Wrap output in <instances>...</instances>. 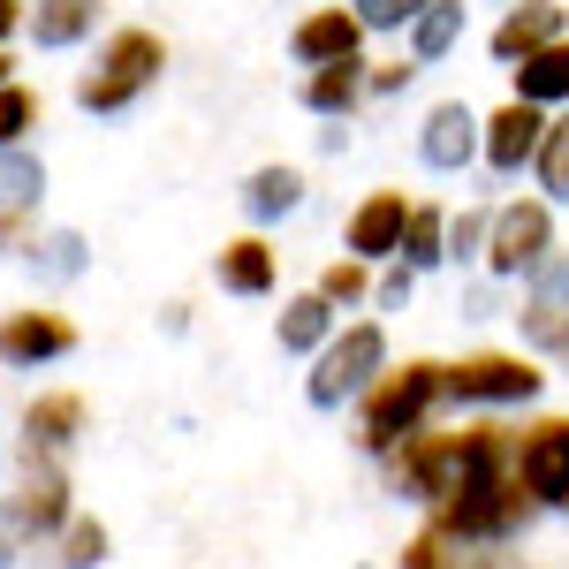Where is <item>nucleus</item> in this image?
I'll return each instance as SVG.
<instances>
[{
	"mask_svg": "<svg viewBox=\"0 0 569 569\" xmlns=\"http://www.w3.org/2000/svg\"><path fill=\"white\" fill-rule=\"evenodd\" d=\"M61 525H69V479L53 463H39L8 493V539H61Z\"/></svg>",
	"mask_w": 569,
	"mask_h": 569,
	"instance_id": "11",
	"label": "nucleus"
},
{
	"mask_svg": "<svg viewBox=\"0 0 569 569\" xmlns=\"http://www.w3.org/2000/svg\"><path fill=\"white\" fill-rule=\"evenodd\" d=\"M23 130H39V91L0 84V152H23Z\"/></svg>",
	"mask_w": 569,
	"mask_h": 569,
	"instance_id": "30",
	"label": "nucleus"
},
{
	"mask_svg": "<svg viewBox=\"0 0 569 569\" xmlns=\"http://www.w3.org/2000/svg\"><path fill=\"white\" fill-rule=\"evenodd\" d=\"M555 39H569V8L562 0H525V8H509L501 23H493V61H531V53H547Z\"/></svg>",
	"mask_w": 569,
	"mask_h": 569,
	"instance_id": "12",
	"label": "nucleus"
},
{
	"mask_svg": "<svg viewBox=\"0 0 569 569\" xmlns=\"http://www.w3.org/2000/svg\"><path fill=\"white\" fill-rule=\"evenodd\" d=\"M410 289H418V273H410V266H388V273L372 281V297H380V311H402V305H410Z\"/></svg>",
	"mask_w": 569,
	"mask_h": 569,
	"instance_id": "33",
	"label": "nucleus"
},
{
	"mask_svg": "<svg viewBox=\"0 0 569 569\" xmlns=\"http://www.w3.org/2000/svg\"><path fill=\"white\" fill-rule=\"evenodd\" d=\"M418 77V61H380V69H365V91H402Z\"/></svg>",
	"mask_w": 569,
	"mask_h": 569,
	"instance_id": "35",
	"label": "nucleus"
},
{
	"mask_svg": "<svg viewBox=\"0 0 569 569\" xmlns=\"http://www.w3.org/2000/svg\"><path fill=\"white\" fill-rule=\"evenodd\" d=\"M509 77H517V107H539V114H547V107H562V99H569V39H555L547 53L517 61Z\"/></svg>",
	"mask_w": 569,
	"mask_h": 569,
	"instance_id": "18",
	"label": "nucleus"
},
{
	"mask_svg": "<svg viewBox=\"0 0 569 569\" xmlns=\"http://www.w3.org/2000/svg\"><path fill=\"white\" fill-rule=\"evenodd\" d=\"M395 259L410 266V273H433L440 259H448V213L440 206H410V220H402V251Z\"/></svg>",
	"mask_w": 569,
	"mask_h": 569,
	"instance_id": "23",
	"label": "nucleus"
},
{
	"mask_svg": "<svg viewBox=\"0 0 569 569\" xmlns=\"http://www.w3.org/2000/svg\"><path fill=\"white\" fill-rule=\"evenodd\" d=\"M305 206V176L297 168H259V176L243 182V213L251 220H281Z\"/></svg>",
	"mask_w": 569,
	"mask_h": 569,
	"instance_id": "25",
	"label": "nucleus"
},
{
	"mask_svg": "<svg viewBox=\"0 0 569 569\" xmlns=\"http://www.w3.org/2000/svg\"><path fill=\"white\" fill-rule=\"evenodd\" d=\"M220 289H228V297H266V289H273V251H266V236L220 243Z\"/></svg>",
	"mask_w": 569,
	"mask_h": 569,
	"instance_id": "19",
	"label": "nucleus"
},
{
	"mask_svg": "<svg viewBox=\"0 0 569 569\" xmlns=\"http://www.w3.org/2000/svg\"><path fill=\"white\" fill-rule=\"evenodd\" d=\"M509 471L531 509H569V418H539L509 440Z\"/></svg>",
	"mask_w": 569,
	"mask_h": 569,
	"instance_id": "6",
	"label": "nucleus"
},
{
	"mask_svg": "<svg viewBox=\"0 0 569 569\" xmlns=\"http://www.w3.org/2000/svg\"><path fill=\"white\" fill-rule=\"evenodd\" d=\"M509 426H456V433H410L388 456V486L402 501H426V509H448V501H471V493H493V486H517L509 471Z\"/></svg>",
	"mask_w": 569,
	"mask_h": 569,
	"instance_id": "1",
	"label": "nucleus"
},
{
	"mask_svg": "<svg viewBox=\"0 0 569 569\" xmlns=\"http://www.w3.org/2000/svg\"><path fill=\"white\" fill-rule=\"evenodd\" d=\"M69 350H77V327L61 311H8L0 319V365L8 372H39V365H53Z\"/></svg>",
	"mask_w": 569,
	"mask_h": 569,
	"instance_id": "9",
	"label": "nucleus"
},
{
	"mask_svg": "<svg viewBox=\"0 0 569 569\" xmlns=\"http://www.w3.org/2000/svg\"><path fill=\"white\" fill-rule=\"evenodd\" d=\"M517 327H525V342H531V350H547L555 365H569V251H555V259L531 273Z\"/></svg>",
	"mask_w": 569,
	"mask_h": 569,
	"instance_id": "8",
	"label": "nucleus"
},
{
	"mask_svg": "<svg viewBox=\"0 0 569 569\" xmlns=\"http://www.w3.org/2000/svg\"><path fill=\"white\" fill-rule=\"evenodd\" d=\"M311 297H319L327 311H342V305H365V297H372V273H365L357 259H335L327 273H319V289H311Z\"/></svg>",
	"mask_w": 569,
	"mask_h": 569,
	"instance_id": "29",
	"label": "nucleus"
},
{
	"mask_svg": "<svg viewBox=\"0 0 569 569\" xmlns=\"http://www.w3.org/2000/svg\"><path fill=\"white\" fill-rule=\"evenodd\" d=\"M418 160L440 168V176L471 168V160H479V114H471L463 99H440L433 114H426V130H418Z\"/></svg>",
	"mask_w": 569,
	"mask_h": 569,
	"instance_id": "13",
	"label": "nucleus"
},
{
	"mask_svg": "<svg viewBox=\"0 0 569 569\" xmlns=\"http://www.w3.org/2000/svg\"><path fill=\"white\" fill-rule=\"evenodd\" d=\"M99 23V0H39L31 8V46H46V53H61V46H77Z\"/></svg>",
	"mask_w": 569,
	"mask_h": 569,
	"instance_id": "20",
	"label": "nucleus"
},
{
	"mask_svg": "<svg viewBox=\"0 0 569 569\" xmlns=\"http://www.w3.org/2000/svg\"><path fill=\"white\" fill-rule=\"evenodd\" d=\"M8 31H16V8H8V0H0V39H8Z\"/></svg>",
	"mask_w": 569,
	"mask_h": 569,
	"instance_id": "36",
	"label": "nucleus"
},
{
	"mask_svg": "<svg viewBox=\"0 0 569 569\" xmlns=\"http://www.w3.org/2000/svg\"><path fill=\"white\" fill-rule=\"evenodd\" d=\"M486 220L493 213H479V206H471V213H448V259H479L486 251Z\"/></svg>",
	"mask_w": 569,
	"mask_h": 569,
	"instance_id": "32",
	"label": "nucleus"
},
{
	"mask_svg": "<svg viewBox=\"0 0 569 569\" xmlns=\"http://www.w3.org/2000/svg\"><path fill=\"white\" fill-rule=\"evenodd\" d=\"M539 137H547V114L509 99L501 114H486V122H479V160L493 168V176H525L531 152H539Z\"/></svg>",
	"mask_w": 569,
	"mask_h": 569,
	"instance_id": "10",
	"label": "nucleus"
},
{
	"mask_svg": "<svg viewBox=\"0 0 569 569\" xmlns=\"http://www.w3.org/2000/svg\"><path fill=\"white\" fill-rule=\"evenodd\" d=\"M8 69H16V61H8V53H0V84H8Z\"/></svg>",
	"mask_w": 569,
	"mask_h": 569,
	"instance_id": "37",
	"label": "nucleus"
},
{
	"mask_svg": "<svg viewBox=\"0 0 569 569\" xmlns=\"http://www.w3.org/2000/svg\"><path fill=\"white\" fill-rule=\"evenodd\" d=\"M365 69H372L365 53H350V61H327V69H311V77H305V107H311V114H327V122H335V114L350 122V107L365 99Z\"/></svg>",
	"mask_w": 569,
	"mask_h": 569,
	"instance_id": "17",
	"label": "nucleus"
},
{
	"mask_svg": "<svg viewBox=\"0 0 569 569\" xmlns=\"http://www.w3.org/2000/svg\"><path fill=\"white\" fill-rule=\"evenodd\" d=\"M440 402H448V365H433V357L388 365L372 388L357 395V440L372 456H395L410 433H426V418H433Z\"/></svg>",
	"mask_w": 569,
	"mask_h": 569,
	"instance_id": "2",
	"label": "nucleus"
},
{
	"mask_svg": "<svg viewBox=\"0 0 569 569\" xmlns=\"http://www.w3.org/2000/svg\"><path fill=\"white\" fill-rule=\"evenodd\" d=\"M46 190V168L31 152H0V213H23V206H39Z\"/></svg>",
	"mask_w": 569,
	"mask_h": 569,
	"instance_id": "28",
	"label": "nucleus"
},
{
	"mask_svg": "<svg viewBox=\"0 0 569 569\" xmlns=\"http://www.w3.org/2000/svg\"><path fill=\"white\" fill-rule=\"evenodd\" d=\"M418 8H426V0H357L350 16H357V31H410Z\"/></svg>",
	"mask_w": 569,
	"mask_h": 569,
	"instance_id": "31",
	"label": "nucleus"
},
{
	"mask_svg": "<svg viewBox=\"0 0 569 569\" xmlns=\"http://www.w3.org/2000/svg\"><path fill=\"white\" fill-rule=\"evenodd\" d=\"M160 69H168V46L152 39V31H114V39L99 46V61H91V77L77 84V107L84 114H122L130 99L160 84Z\"/></svg>",
	"mask_w": 569,
	"mask_h": 569,
	"instance_id": "3",
	"label": "nucleus"
},
{
	"mask_svg": "<svg viewBox=\"0 0 569 569\" xmlns=\"http://www.w3.org/2000/svg\"><path fill=\"white\" fill-rule=\"evenodd\" d=\"M402 220H410V198H402V190H372L350 213V259L357 266L395 259V251H402Z\"/></svg>",
	"mask_w": 569,
	"mask_h": 569,
	"instance_id": "14",
	"label": "nucleus"
},
{
	"mask_svg": "<svg viewBox=\"0 0 569 569\" xmlns=\"http://www.w3.org/2000/svg\"><path fill=\"white\" fill-rule=\"evenodd\" d=\"M456 39H463V0H426L418 23H410V61L426 69V61H440Z\"/></svg>",
	"mask_w": 569,
	"mask_h": 569,
	"instance_id": "24",
	"label": "nucleus"
},
{
	"mask_svg": "<svg viewBox=\"0 0 569 569\" xmlns=\"http://www.w3.org/2000/svg\"><path fill=\"white\" fill-rule=\"evenodd\" d=\"M357 39H365V31H357L350 8H311L305 23L289 31V53H297L305 69H327V61H350Z\"/></svg>",
	"mask_w": 569,
	"mask_h": 569,
	"instance_id": "15",
	"label": "nucleus"
},
{
	"mask_svg": "<svg viewBox=\"0 0 569 569\" xmlns=\"http://www.w3.org/2000/svg\"><path fill=\"white\" fill-rule=\"evenodd\" d=\"M547 388V372H531L525 357L509 350H479L463 365H448V402H479V410H501V402H531Z\"/></svg>",
	"mask_w": 569,
	"mask_h": 569,
	"instance_id": "7",
	"label": "nucleus"
},
{
	"mask_svg": "<svg viewBox=\"0 0 569 569\" xmlns=\"http://www.w3.org/2000/svg\"><path fill=\"white\" fill-rule=\"evenodd\" d=\"M0 569H8V531H0Z\"/></svg>",
	"mask_w": 569,
	"mask_h": 569,
	"instance_id": "38",
	"label": "nucleus"
},
{
	"mask_svg": "<svg viewBox=\"0 0 569 569\" xmlns=\"http://www.w3.org/2000/svg\"><path fill=\"white\" fill-rule=\"evenodd\" d=\"M107 562V525L99 517H69L53 539V569H99Z\"/></svg>",
	"mask_w": 569,
	"mask_h": 569,
	"instance_id": "27",
	"label": "nucleus"
},
{
	"mask_svg": "<svg viewBox=\"0 0 569 569\" xmlns=\"http://www.w3.org/2000/svg\"><path fill=\"white\" fill-rule=\"evenodd\" d=\"M39 251H46V266H53V273H84V243H77V236H46Z\"/></svg>",
	"mask_w": 569,
	"mask_h": 569,
	"instance_id": "34",
	"label": "nucleus"
},
{
	"mask_svg": "<svg viewBox=\"0 0 569 569\" xmlns=\"http://www.w3.org/2000/svg\"><path fill=\"white\" fill-rule=\"evenodd\" d=\"M273 335H281V350L319 357L327 342H335V311H327V305L305 289V297H289V305H281V327H273Z\"/></svg>",
	"mask_w": 569,
	"mask_h": 569,
	"instance_id": "21",
	"label": "nucleus"
},
{
	"mask_svg": "<svg viewBox=\"0 0 569 569\" xmlns=\"http://www.w3.org/2000/svg\"><path fill=\"white\" fill-rule=\"evenodd\" d=\"M388 372V335L372 327V319H357V327H335V342L311 357V410H342V402H357V395L372 388Z\"/></svg>",
	"mask_w": 569,
	"mask_h": 569,
	"instance_id": "4",
	"label": "nucleus"
},
{
	"mask_svg": "<svg viewBox=\"0 0 569 569\" xmlns=\"http://www.w3.org/2000/svg\"><path fill=\"white\" fill-rule=\"evenodd\" d=\"M493 273H539L555 259V206L547 198H517L486 220V251H479Z\"/></svg>",
	"mask_w": 569,
	"mask_h": 569,
	"instance_id": "5",
	"label": "nucleus"
},
{
	"mask_svg": "<svg viewBox=\"0 0 569 569\" xmlns=\"http://www.w3.org/2000/svg\"><path fill=\"white\" fill-rule=\"evenodd\" d=\"M84 433V395H39L31 410H23V440H31V456H61L69 440Z\"/></svg>",
	"mask_w": 569,
	"mask_h": 569,
	"instance_id": "16",
	"label": "nucleus"
},
{
	"mask_svg": "<svg viewBox=\"0 0 569 569\" xmlns=\"http://www.w3.org/2000/svg\"><path fill=\"white\" fill-rule=\"evenodd\" d=\"M402 569H509L493 547H463V539H440V531H418L402 547Z\"/></svg>",
	"mask_w": 569,
	"mask_h": 569,
	"instance_id": "22",
	"label": "nucleus"
},
{
	"mask_svg": "<svg viewBox=\"0 0 569 569\" xmlns=\"http://www.w3.org/2000/svg\"><path fill=\"white\" fill-rule=\"evenodd\" d=\"M531 176H539V190H547V206H562V198H569V114L547 122L539 152H531Z\"/></svg>",
	"mask_w": 569,
	"mask_h": 569,
	"instance_id": "26",
	"label": "nucleus"
}]
</instances>
